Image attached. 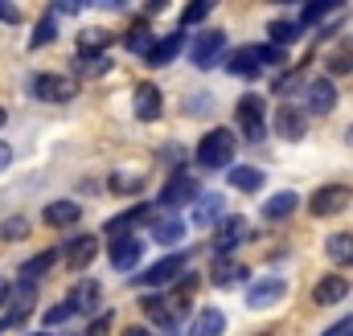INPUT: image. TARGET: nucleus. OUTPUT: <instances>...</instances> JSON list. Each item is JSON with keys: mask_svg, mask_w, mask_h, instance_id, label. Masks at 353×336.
Returning <instances> with one entry per match:
<instances>
[{"mask_svg": "<svg viewBox=\"0 0 353 336\" xmlns=\"http://www.w3.org/2000/svg\"><path fill=\"white\" fill-rule=\"evenodd\" d=\"M345 205H350V189H345V185H321V189L312 193V201H308L312 218H333V213H341Z\"/></svg>", "mask_w": 353, "mask_h": 336, "instance_id": "7", "label": "nucleus"}, {"mask_svg": "<svg viewBox=\"0 0 353 336\" xmlns=\"http://www.w3.org/2000/svg\"><path fill=\"white\" fill-rule=\"evenodd\" d=\"M33 336H50V333H33Z\"/></svg>", "mask_w": 353, "mask_h": 336, "instance_id": "48", "label": "nucleus"}, {"mask_svg": "<svg viewBox=\"0 0 353 336\" xmlns=\"http://www.w3.org/2000/svg\"><path fill=\"white\" fill-rule=\"evenodd\" d=\"M283 295H288V283H283V279H275V275H271V279H255V283L247 287V308H251V312H267V308H275Z\"/></svg>", "mask_w": 353, "mask_h": 336, "instance_id": "6", "label": "nucleus"}, {"mask_svg": "<svg viewBox=\"0 0 353 336\" xmlns=\"http://www.w3.org/2000/svg\"><path fill=\"white\" fill-rule=\"evenodd\" d=\"M350 144H353V127H350Z\"/></svg>", "mask_w": 353, "mask_h": 336, "instance_id": "47", "label": "nucleus"}, {"mask_svg": "<svg viewBox=\"0 0 353 336\" xmlns=\"http://www.w3.org/2000/svg\"><path fill=\"white\" fill-rule=\"evenodd\" d=\"M226 54V33L222 29H205V33H193V45H189V62L197 70H210L218 58Z\"/></svg>", "mask_w": 353, "mask_h": 336, "instance_id": "4", "label": "nucleus"}, {"mask_svg": "<svg viewBox=\"0 0 353 336\" xmlns=\"http://www.w3.org/2000/svg\"><path fill=\"white\" fill-rule=\"evenodd\" d=\"M4 123H8V115H4V107H0V127H4Z\"/></svg>", "mask_w": 353, "mask_h": 336, "instance_id": "46", "label": "nucleus"}, {"mask_svg": "<svg viewBox=\"0 0 353 336\" xmlns=\"http://www.w3.org/2000/svg\"><path fill=\"white\" fill-rule=\"evenodd\" d=\"M123 336H152V333H148V328H128Z\"/></svg>", "mask_w": 353, "mask_h": 336, "instance_id": "45", "label": "nucleus"}, {"mask_svg": "<svg viewBox=\"0 0 353 336\" xmlns=\"http://www.w3.org/2000/svg\"><path fill=\"white\" fill-rule=\"evenodd\" d=\"M111 45V33L107 29H83L79 33V54H103Z\"/></svg>", "mask_w": 353, "mask_h": 336, "instance_id": "31", "label": "nucleus"}, {"mask_svg": "<svg viewBox=\"0 0 353 336\" xmlns=\"http://www.w3.org/2000/svg\"><path fill=\"white\" fill-rule=\"evenodd\" d=\"M0 21H4V25H21V8H17V4H4V0H0Z\"/></svg>", "mask_w": 353, "mask_h": 336, "instance_id": "40", "label": "nucleus"}, {"mask_svg": "<svg viewBox=\"0 0 353 336\" xmlns=\"http://www.w3.org/2000/svg\"><path fill=\"white\" fill-rule=\"evenodd\" d=\"M222 213H226V197L222 193H201L197 201H193V226H214V222H222Z\"/></svg>", "mask_w": 353, "mask_h": 336, "instance_id": "14", "label": "nucleus"}, {"mask_svg": "<svg viewBox=\"0 0 353 336\" xmlns=\"http://www.w3.org/2000/svg\"><path fill=\"white\" fill-rule=\"evenodd\" d=\"M70 316H74V304H70V300H66V304H54V308L46 312V328H54V324H66Z\"/></svg>", "mask_w": 353, "mask_h": 336, "instance_id": "39", "label": "nucleus"}, {"mask_svg": "<svg viewBox=\"0 0 353 336\" xmlns=\"http://www.w3.org/2000/svg\"><path fill=\"white\" fill-rule=\"evenodd\" d=\"M140 258H144V242H140L136 234L111 238V266H115V271H136Z\"/></svg>", "mask_w": 353, "mask_h": 336, "instance_id": "12", "label": "nucleus"}, {"mask_svg": "<svg viewBox=\"0 0 353 336\" xmlns=\"http://www.w3.org/2000/svg\"><path fill=\"white\" fill-rule=\"evenodd\" d=\"M234 119H239V132L247 140H263L267 136V103L259 94H243L234 103Z\"/></svg>", "mask_w": 353, "mask_h": 336, "instance_id": "3", "label": "nucleus"}, {"mask_svg": "<svg viewBox=\"0 0 353 336\" xmlns=\"http://www.w3.org/2000/svg\"><path fill=\"white\" fill-rule=\"evenodd\" d=\"M152 238H157V246H176V242H185V222H176V218L157 222V226H152Z\"/></svg>", "mask_w": 353, "mask_h": 336, "instance_id": "30", "label": "nucleus"}, {"mask_svg": "<svg viewBox=\"0 0 353 336\" xmlns=\"http://www.w3.org/2000/svg\"><path fill=\"white\" fill-rule=\"evenodd\" d=\"M33 94L41 103H70V98H79V78H70V74H37Z\"/></svg>", "mask_w": 353, "mask_h": 336, "instance_id": "5", "label": "nucleus"}, {"mask_svg": "<svg viewBox=\"0 0 353 336\" xmlns=\"http://www.w3.org/2000/svg\"><path fill=\"white\" fill-rule=\"evenodd\" d=\"M201 197V185L193 180V176H185V172H176L173 180L161 189V205L165 209H181V205H193Z\"/></svg>", "mask_w": 353, "mask_h": 336, "instance_id": "9", "label": "nucleus"}, {"mask_svg": "<svg viewBox=\"0 0 353 336\" xmlns=\"http://www.w3.org/2000/svg\"><path fill=\"white\" fill-rule=\"evenodd\" d=\"M148 213H152V209H148V205H132V209H128V213H119V218H111V222H107V226H103V230H107V234H111V238H123V234H128V230H132V226H136V222H144V218H148Z\"/></svg>", "mask_w": 353, "mask_h": 336, "instance_id": "24", "label": "nucleus"}, {"mask_svg": "<svg viewBox=\"0 0 353 336\" xmlns=\"http://www.w3.org/2000/svg\"><path fill=\"white\" fill-rule=\"evenodd\" d=\"M181 50H185V33L176 29V33H169L165 41H152V50H148V58H144V62H148V66H169Z\"/></svg>", "mask_w": 353, "mask_h": 336, "instance_id": "20", "label": "nucleus"}, {"mask_svg": "<svg viewBox=\"0 0 353 336\" xmlns=\"http://www.w3.org/2000/svg\"><path fill=\"white\" fill-rule=\"evenodd\" d=\"M185 254H169V258H161L157 266H148V271H140L136 275V283L140 287H165V283H173V279H181L185 275Z\"/></svg>", "mask_w": 353, "mask_h": 336, "instance_id": "8", "label": "nucleus"}, {"mask_svg": "<svg viewBox=\"0 0 353 336\" xmlns=\"http://www.w3.org/2000/svg\"><path fill=\"white\" fill-rule=\"evenodd\" d=\"M325 70L329 74H353V37H345L337 50L325 54Z\"/></svg>", "mask_w": 353, "mask_h": 336, "instance_id": "23", "label": "nucleus"}, {"mask_svg": "<svg viewBox=\"0 0 353 336\" xmlns=\"http://www.w3.org/2000/svg\"><path fill=\"white\" fill-rule=\"evenodd\" d=\"M66 262L74 266V271H83V266H90L94 262V254H99V238L94 234H79V238H70L66 242Z\"/></svg>", "mask_w": 353, "mask_h": 336, "instance_id": "16", "label": "nucleus"}, {"mask_svg": "<svg viewBox=\"0 0 353 336\" xmlns=\"http://www.w3.org/2000/svg\"><path fill=\"white\" fill-rule=\"evenodd\" d=\"M54 262H58V251H41V254H33V258H29V262L21 266V283H37V279H41V275H46V271H50Z\"/></svg>", "mask_w": 353, "mask_h": 336, "instance_id": "28", "label": "nucleus"}, {"mask_svg": "<svg viewBox=\"0 0 353 336\" xmlns=\"http://www.w3.org/2000/svg\"><path fill=\"white\" fill-rule=\"evenodd\" d=\"M161 107H165V98H161V86H152V83H140V86H136L132 111H136V119H140V123H152V119H161Z\"/></svg>", "mask_w": 353, "mask_h": 336, "instance_id": "13", "label": "nucleus"}, {"mask_svg": "<svg viewBox=\"0 0 353 336\" xmlns=\"http://www.w3.org/2000/svg\"><path fill=\"white\" fill-rule=\"evenodd\" d=\"M210 8H214V4H205V0H201V4H185V8H181V25H197V21H205Z\"/></svg>", "mask_w": 353, "mask_h": 336, "instance_id": "38", "label": "nucleus"}, {"mask_svg": "<svg viewBox=\"0 0 353 336\" xmlns=\"http://www.w3.org/2000/svg\"><path fill=\"white\" fill-rule=\"evenodd\" d=\"M325 254L333 258V262H341V266H353V234H329V242H325Z\"/></svg>", "mask_w": 353, "mask_h": 336, "instance_id": "27", "label": "nucleus"}, {"mask_svg": "<svg viewBox=\"0 0 353 336\" xmlns=\"http://www.w3.org/2000/svg\"><path fill=\"white\" fill-rule=\"evenodd\" d=\"M41 218H46V226H58V230H66V226H79L83 209H79V201H50Z\"/></svg>", "mask_w": 353, "mask_h": 336, "instance_id": "19", "label": "nucleus"}, {"mask_svg": "<svg viewBox=\"0 0 353 336\" xmlns=\"http://www.w3.org/2000/svg\"><path fill=\"white\" fill-rule=\"evenodd\" d=\"M304 107L312 115H329L337 107V86L329 83V78H308L304 83Z\"/></svg>", "mask_w": 353, "mask_h": 336, "instance_id": "10", "label": "nucleus"}, {"mask_svg": "<svg viewBox=\"0 0 353 336\" xmlns=\"http://www.w3.org/2000/svg\"><path fill=\"white\" fill-rule=\"evenodd\" d=\"M296 86H300V74H283V78L275 83V90H279V94H288V90H296Z\"/></svg>", "mask_w": 353, "mask_h": 336, "instance_id": "43", "label": "nucleus"}, {"mask_svg": "<svg viewBox=\"0 0 353 336\" xmlns=\"http://www.w3.org/2000/svg\"><path fill=\"white\" fill-rule=\"evenodd\" d=\"M12 165V148H8V144H4V140H0V172H4V168Z\"/></svg>", "mask_w": 353, "mask_h": 336, "instance_id": "44", "label": "nucleus"}, {"mask_svg": "<svg viewBox=\"0 0 353 336\" xmlns=\"http://www.w3.org/2000/svg\"><path fill=\"white\" fill-rule=\"evenodd\" d=\"M296 205H300V193H292V189H283V193H275V197H267L263 201V222H283V218H292L296 213Z\"/></svg>", "mask_w": 353, "mask_h": 336, "instance_id": "18", "label": "nucleus"}, {"mask_svg": "<svg viewBox=\"0 0 353 336\" xmlns=\"http://www.w3.org/2000/svg\"><path fill=\"white\" fill-rule=\"evenodd\" d=\"M279 62H283V50L275 45H239L234 54H226V70L239 78H255L263 66H279Z\"/></svg>", "mask_w": 353, "mask_h": 336, "instance_id": "1", "label": "nucleus"}, {"mask_svg": "<svg viewBox=\"0 0 353 336\" xmlns=\"http://www.w3.org/2000/svg\"><path fill=\"white\" fill-rule=\"evenodd\" d=\"M193 160L205 168V172L226 168L230 160H234V132H226V127L205 132V136H201V144H197V152H193Z\"/></svg>", "mask_w": 353, "mask_h": 336, "instance_id": "2", "label": "nucleus"}, {"mask_svg": "<svg viewBox=\"0 0 353 336\" xmlns=\"http://www.w3.org/2000/svg\"><path fill=\"white\" fill-rule=\"evenodd\" d=\"M325 336H353V316H345L341 324H333V328H329Z\"/></svg>", "mask_w": 353, "mask_h": 336, "instance_id": "42", "label": "nucleus"}, {"mask_svg": "<svg viewBox=\"0 0 353 336\" xmlns=\"http://www.w3.org/2000/svg\"><path fill=\"white\" fill-rule=\"evenodd\" d=\"M267 33H271V45L275 50H283V45H292V41H300V21H271L267 25Z\"/></svg>", "mask_w": 353, "mask_h": 336, "instance_id": "29", "label": "nucleus"}, {"mask_svg": "<svg viewBox=\"0 0 353 336\" xmlns=\"http://www.w3.org/2000/svg\"><path fill=\"white\" fill-rule=\"evenodd\" d=\"M107 328H111V312H103V316H99V320L90 324L87 333H90V336H103V333H107Z\"/></svg>", "mask_w": 353, "mask_h": 336, "instance_id": "41", "label": "nucleus"}, {"mask_svg": "<svg viewBox=\"0 0 353 336\" xmlns=\"http://www.w3.org/2000/svg\"><path fill=\"white\" fill-rule=\"evenodd\" d=\"M329 12H337V4H333V0H325V4H308V8L300 12V29H304V25H316V21H321V17H329Z\"/></svg>", "mask_w": 353, "mask_h": 336, "instance_id": "36", "label": "nucleus"}, {"mask_svg": "<svg viewBox=\"0 0 353 336\" xmlns=\"http://www.w3.org/2000/svg\"><path fill=\"white\" fill-rule=\"evenodd\" d=\"M275 132H279L283 140L300 144V140H304V111H300V107H292V103H283V107L275 111Z\"/></svg>", "mask_w": 353, "mask_h": 336, "instance_id": "15", "label": "nucleus"}, {"mask_svg": "<svg viewBox=\"0 0 353 336\" xmlns=\"http://www.w3.org/2000/svg\"><path fill=\"white\" fill-rule=\"evenodd\" d=\"M29 234V222L25 218H4L0 222V242H21Z\"/></svg>", "mask_w": 353, "mask_h": 336, "instance_id": "35", "label": "nucleus"}, {"mask_svg": "<svg viewBox=\"0 0 353 336\" xmlns=\"http://www.w3.org/2000/svg\"><path fill=\"white\" fill-rule=\"evenodd\" d=\"M226 333V312L222 308H201L189 320V336H222Z\"/></svg>", "mask_w": 353, "mask_h": 336, "instance_id": "17", "label": "nucleus"}, {"mask_svg": "<svg viewBox=\"0 0 353 336\" xmlns=\"http://www.w3.org/2000/svg\"><path fill=\"white\" fill-rule=\"evenodd\" d=\"M247 238H251L247 218H222V222H218V234H214V251L226 258V254L234 251L239 242H247Z\"/></svg>", "mask_w": 353, "mask_h": 336, "instance_id": "11", "label": "nucleus"}, {"mask_svg": "<svg viewBox=\"0 0 353 336\" xmlns=\"http://www.w3.org/2000/svg\"><path fill=\"white\" fill-rule=\"evenodd\" d=\"M210 279H214L218 287H230V283H243V279H247V266L234 262V258H218L214 271H210Z\"/></svg>", "mask_w": 353, "mask_h": 336, "instance_id": "25", "label": "nucleus"}, {"mask_svg": "<svg viewBox=\"0 0 353 336\" xmlns=\"http://www.w3.org/2000/svg\"><path fill=\"white\" fill-rule=\"evenodd\" d=\"M123 45H128L132 54H144V58H148V50H152V29H148V25H136V29L123 37Z\"/></svg>", "mask_w": 353, "mask_h": 336, "instance_id": "33", "label": "nucleus"}, {"mask_svg": "<svg viewBox=\"0 0 353 336\" xmlns=\"http://www.w3.org/2000/svg\"><path fill=\"white\" fill-rule=\"evenodd\" d=\"M74 66H79V74H87V78H94V74H107V70H111V62H107L103 54H79V58H74Z\"/></svg>", "mask_w": 353, "mask_h": 336, "instance_id": "34", "label": "nucleus"}, {"mask_svg": "<svg viewBox=\"0 0 353 336\" xmlns=\"http://www.w3.org/2000/svg\"><path fill=\"white\" fill-rule=\"evenodd\" d=\"M345 295H350V279H345V275H325V279L316 283V291H312L316 304H341Z\"/></svg>", "mask_w": 353, "mask_h": 336, "instance_id": "21", "label": "nucleus"}, {"mask_svg": "<svg viewBox=\"0 0 353 336\" xmlns=\"http://www.w3.org/2000/svg\"><path fill=\"white\" fill-rule=\"evenodd\" d=\"M54 37H58V21H54V12H46V17L37 21L33 37H29V50H41V45H50Z\"/></svg>", "mask_w": 353, "mask_h": 336, "instance_id": "32", "label": "nucleus"}, {"mask_svg": "<svg viewBox=\"0 0 353 336\" xmlns=\"http://www.w3.org/2000/svg\"><path fill=\"white\" fill-rule=\"evenodd\" d=\"M140 189H144V176H123V172L111 176V193H140Z\"/></svg>", "mask_w": 353, "mask_h": 336, "instance_id": "37", "label": "nucleus"}, {"mask_svg": "<svg viewBox=\"0 0 353 336\" xmlns=\"http://www.w3.org/2000/svg\"><path fill=\"white\" fill-rule=\"evenodd\" d=\"M226 185L239 189V193H259V189H263V172L251 168V165H234L226 172Z\"/></svg>", "mask_w": 353, "mask_h": 336, "instance_id": "22", "label": "nucleus"}, {"mask_svg": "<svg viewBox=\"0 0 353 336\" xmlns=\"http://www.w3.org/2000/svg\"><path fill=\"white\" fill-rule=\"evenodd\" d=\"M99 295H103V287L87 279V283H79L74 291H70V304H74V312H94L99 308Z\"/></svg>", "mask_w": 353, "mask_h": 336, "instance_id": "26", "label": "nucleus"}]
</instances>
